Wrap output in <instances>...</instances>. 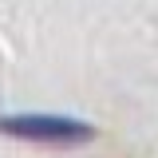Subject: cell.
<instances>
[{
	"instance_id": "6da1fadb",
	"label": "cell",
	"mask_w": 158,
	"mask_h": 158,
	"mask_svg": "<svg viewBox=\"0 0 158 158\" xmlns=\"http://www.w3.org/2000/svg\"><path fill=\"white\" fill-rule=\"evenodd\" d=\"M0 135L24 138V142H44V146H83L95 138V127H87L83 118L67 115H0Z\"/></svg>"
}]
</instances>
